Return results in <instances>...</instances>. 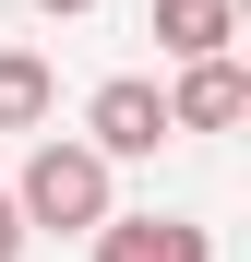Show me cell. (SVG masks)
<instances>
[{"mask_svg":"<svg viewBox=\"0 0 251 262\" xmlns=\"http://www.w3.org/2000/svg\"><path fill=\"white\" fill-rule=\"evenodd\" d=\"M12 203H24V238H84L108 214V155L96 143H36L24 179H12Z\"/></svg>","mask_w":251,"mask_h":262,"instance_id":"cell-1","label":"cell"},{"mask_svg":"<svg viewBox=\"0 0 251 262\" xmlns=\"http://www.w3.org/2000/svg\"><path fill=\"white\" fill-rule=\"evenodd\" d=\"M84 143H96L108 167H120V155H156V143H167V83H144V72L96 83V107H84Z\"/></svg>","mask_w":251,"mask_h":262,"instance_id":"cell-2","label":"cell"},{"mask_svg":"<svg viewBox=\"0 0 251 262\" xmlns=\"http://www.w3.org/2000/svg\"><path fill=\"white\" fill-rule=\"evenodd\" d=\"M84 238H96V262H216V238H203L191 214H120L108 203Z\"/></svg>","mask_w":251,"mask_h":262,"instance_id":"cell-3","label":"cell"},{"mask_svg":"<svg viewBox=\"0 0 251 262\" xmlns=\"http://www.w3.org/2000/svg\"><path fill=\"white\" fill-rule=\"evenodd\" d=\"M251 107V72L227 60V48H203V60H180V83H167V131H227Z\"/></svg>","mask_w":251,"mask_h":262,"instance_id":"cell-4","label":"cell"},{"mask_svg":"<svg viewBox=\"0 0 251 262\" xmlns=\"http://www.w3.org/2000/svg\"><path fill=\"white\" fill-rule=\"evenodd\" d=\"M227 36H239V0H156V48L167 60H203Z\"/></svg>","mask_w":251,"mask_h":262,"instance_id":"cell-5","label":"cell"},{"mask_svg":"<svg viewBox=\"0 0 251 262\" xmlns=\"http://www.w3.org/2000/svg\"><path fill=\"white\" fill-rule=\"evenodd\" d=\"M48 96H60L48 60H36V48H0V131H36V119H48Z\"/></svg>","mask_w":251,"mask_h":262,"instance_id":"cell-6","label":"cell"},{"mask_svg":"<svg viewBox=\"0 0 251 262\" xmlns=\"http://www.w3.org/2000/svg\"><path fill=\"white\" fill-rule=\"evenodd\" d=\"M0 262H24V203L0 191Z\"/></svg>","mask_w":251,"mask_h":262,"instance_id":"cell-7","label":"cell"},{"mask_svg":"<svg viewBox=\"0 0 251 262\" xmlns=\"http://www.w3.org/2000/svg\"><path fill=\"white\" fill-rule=\"evenodd\" d=\"M36 12H96V0H36Z\"/></svg>","mask_w":251,"mask_h":262,"instance_id":"cell-8","label":"cell"}]
</instances>
